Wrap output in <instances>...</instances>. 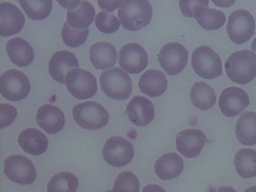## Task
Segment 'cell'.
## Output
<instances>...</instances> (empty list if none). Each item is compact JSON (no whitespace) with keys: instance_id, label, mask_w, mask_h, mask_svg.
Returning <instances> with one entry per match:
<instances>
[{"instance_id":"24","label":"cell","mask_w":256,"mask_h":192,"mask_svg":"<svg viewBox=\"0 0 256 192\" xmlns=\"http://www.w3.org/2000/svg\"><path fill=\"white\" fill-rule=\"evenodd\" d=\"M138 88L146 96L158 97L166 92L168 80L161 70H146L140 78Z\"/></svg>"},{"instance_id":"32","label":"cell","mask_w":256,"mask_h":192,"mask_svg":"<svg viewBox=\"0 0 256 192\" xmlns=\"http://www.w3.org/2000/svg\"><path fill=\"white\" fill-rule=\"evenodd\" d=\"M112 192H140V182L130 172L120 173L114 182Z\"/></svg>"},{"instance_id":"33","label":"cell","mask_w":256,"mask_h":192,"mask_svg":"<svg viewBox=\"0 0 256 192\" xmlns=\"http://www.w3.org/2000/svg\"><path fill=\"white\" fill-rule=\"evenodd\" d=\"M96 26L102 33L112 34L118 30L120 22L113 13L102 10L96 14Z\"/></svg>"},{"instance_id":"23","label":"cell","mask_w":256,"mask_h":192,"mask_svg":"<svg viewBox=\"0 0 256 192\" xmlns=\"http://www.w3.org/2000/svg\"><path fill=\"white\" fill-rule=\"evenodd\" d=\"M6 50L10 60L17 66H29L34 60L33 48L29 42L20 37L9 40L6 44Z\"/></svg>"},{"instance_id":"29","label":"cell","mask_w":256,"mask_h":192,"mask_svg":"<svg viewBox=\"0 0 256 192\" xmlns=\"http://www.w3.org/2000/svg\"><path fill=\"white\" fill-rule=\"evenodd\" d=\"M78 180L70 172H60L48 184V192H76Z\"/></svg>"},{"instance_id":"35","label":"cell","mask_w":256,"mask_h":192,"mask_svg":"<svg viewBox=\"0 0 256 192\" xmlns=\"http://www.w3.org/2000/svg\"><path fill=\"white\" fill-rule=\"evenodd\" d=\"M98 4L100 8H102V9H105V10H108V12H109L116 10L118 6L120 8V6L122 5V2L121 0H120V1L98 0Z\"/></svg>"},{"instance_id":"14","label":"cell","mask_w":256,"mask_h":192,"mask_svg":"<svg viewBox=\"0 0 256 192\" xmlns=\"http://www.w3.org/2000/svg\"><path fill=\"white\" fill-rule=\"evenodd\" d=\"M208 142L206 134L198 129H186L176 136L177 150L186 158H196L200 156L204 144Z\"/></svg>"},{"instance_id":"19","label":"cell","mask_w":256,"mask_h":192,"mask_svg":"<svg viewBox=\"0 0 256 192\" xmlns=\"http://www.w3.org/2000/svg\"><path fill=\"white\" fill-rule=\"evenodd\" d=\"M209 1L198 0L193 10V16L204 29L214 30L224 26L226 16L222 10L208 8Z\"/></svg>"},{"instance_id":"26","label":"cell","mask_w":256,"mask_h":192,"mask_svg":"<svg viewBox=\"0 0 256 192\" xmlns=\"http://www.w3.org/2000/svg\"><path fill=\"white\" fill-rule=\"evenodd\" d=\"M96 16L94 6L88 1H80L74 10H68L66 22L72 28L78 30L88 28L93 22Z\"/></svg>"},{"instance_id":"40","label":"cell","mask_w":256,"mask_h":192,"mask_svg":"<svg viewBox=\"0 0 256 192\" xmlns=\"http://www.w3.org/2000/svg\"><path fill=\"white\" fill-rule=\"evenodd\" d=\"M244 192H256V186H252V188H248Z\"/></svg>"},{"instance_id":"2","label":"cell","mask_w":256,"mask_h":192,"mask_svg":"<svg viewBox=\"0 0 256 192\" xmlns=\"http://www.w3.org/2000/svg\"><path fill=\"white\" fill-rule=\"evenodd\" d=\"M118 16L125 29L136 32L150 22L152 6L148 0H125L118 9Z\"/></svg>"},{"instance_id":"18","label":"cell","mask_w":256,"mask_h":192,"mask_svg":"<svg viewBox=\"0 0 256 192\" xmlns=\"http://www.w3.org/2000/svg\"><path fill=\"white\" fill-rule=\"evenodd\" d=\"M36 121L40 128L48 134H57L64 129L65 116L60 108L46 104L38 108Z\"/></svg>"},{"instance_id":"9","label":"cell","mask_w":256,"mask_h":192,"mask_svg":"<svg viewBox=\"0 0 256 192\" xmlns=\"http://www.w3.org/2000/svg\"><path fill=\"white\" fill-rule=\"evenodd\" d=\"M65 84L70 94L78 100L92 98L98 89L96 77L88 70L80 68L66 74Z\"/></svg>"},{"instance_id":"3","label":"cell","mask_w":256,"mask_h":192,"mask_svg":"<svg viewBox=\"0 0 256 192\" xmlns=\"http://www.w3.org/2000/svg\"><path fill=\"white\" fill-rule=\"evenodd\" d=\"M100 84L104 94L112 100H126L132 94V78L120 68L102 72L100 76Z\"/></svg>"},{"instance_id":"17","label":"cell","mask_w":256,"mask_h":192,"mask_svg":"<svg viewBox=\"0 0 256 192\" xmlns=\"http://www.w3.org/2000/svg\"><path fill=\"white\" fill-rule=\"evenodd\" d=\"M78 68V61L73 53L68 50H60L54 53L49 61V74L53 80L64 84L66 74Z\"/></svg>"},{"instance_id":"21","label":"cell","mask_w":256,"mask_h":192,"mask_svg":"<svg viewBox=\"0 0 256 192\" xmlns=\"http://www.w3.org/2000/svg\"><path fill=\"white\" fill-rule=\"evenodd\" d=\"M117 52L110 42H98L90 48V60L98 70L112 68L117 62Z\"/></svg>"},{"instance_id":"39","label":"cell","mask_w":256,"mask_h":192,"mask_svg":"<svg viewBox=\"0 0 256 192\" xmlns=\"http://www.w3.org/2000/svg\"><path fill=\"white\" fill-rule=\"evenodd\" d=\"M213 2L217 4L218 6H229L230 5H232V4H234V1L233 2H228V1H222L221 2H218L217 1H213Z\"/></svg>"},{"instance_id":"15","label":"cell","mask_w":256,"mask_h":192,"mask_svg":"<svg viewBox=\"0 0 256 192\" xmlns=\"http://www.w3.org/2000/svg\"><path fill=\"white\" fill-rule=\"evenodd\" d=\"M25 24V16L14 4H0V34L4 37L17 34Z\"/></svg>"},{"instance_id":"25","label":"cell","mask_w":256,"mask_h":192,"mask_svg":"<svg viewBox=\"0 0 256 192\" xmlns=\"http://www.w3.org/2000/svg\"><path fill=\"white\" fill-rule=\"evenodd\" d=\"M236 138L245 146L256 144V113L245 112L238 118L236 126Z\"/></svg>"},{"instance_id":"8","label":"cell","mask_w":256,"mask_h":192,"mask_svg":"<svg viewBox=\"0 0 256 192\" xmlns=\"http://www.w3.org/2000/svg\"><path fill=\"white\" fill-rule=\"evenodd\" d=\"M1 94L4 98L17 102L26 98L30 93V84L28 77L20 70H6L0 77Z\"/></svg>"},{"instance_id":"27","label":"cell","mask_w":256,"mask_h":192,"mask_svg":"<svg viewBox=\"0 0 256 192\" xmlns=\"http://www.w3.org/2000/svg\"><path fill=\"white\" fill-rule=\"evenodd\" d=\"M190 97L192 104L200 110H209L216 102V93L213 88L204 82H196L193 84Z\"/></svg>"},{"instance_id":"37","label":"cell","mask_w":256,"mask_h":192,"mask_svg":"<svg viewBox=\"0 0 256 192\" xmlns=\"http://www.w3.org/2000/svg\"><path fill=\"white\" fill-rule=\"evenodd\" d=\"M142 192H166L164 188L156 185V184H150L148 186H145L142 189Z\"/></svg>"},{"instance_id":"12","label":"cell","mask_w":256,"mask_h":192,"mask_svg":"<svg viewBox=\"0 0 256 192\" xmlns=\"http://www.w3.org/2000/svg\"><path fill=\"white\" fill-rule=\"evenodd\" d=\"M118 64L128 73L140 74L148 66V54L141 45L130 42L120 49Z\"/></svg>"},{"instance_id":"20","label":"cell","mask_w":256,"mask_h":192,"mask_svg":"<svg viewBox=\"0 0 256 192\" xmlns=\"http://www.w3.org/2000/svg\"><path fill=\"white\" fill-rule=\"evenodd\" d=\"M18 142L24 152L32 156L44 154L48 148L46 136L34 128H28L22 130L18 136Z\"/></svg>"},{"instance_id":"10","label":"cell","mask_w":256,"mask_h":192,"mask_svg":"<svg viewBox=\"0 0 256 192\" xmlns=\"http://www.w3.org/2000/svg\"><path fill=\"white\" fill-rule=\"evenodd\" d=\"M4 173L10 181L20 185H30L37 176L32 161L18 154L9 156L4 160Z\"/></svg>"},{"instance_id":"7","label":"cell","mask_w":256,"mask_h":192,"mask_svg":"<svg viewBox=\"0 0 256 192\" xmlns=\"http://www.w3.org/2000/svg\"><path fill=\"white\" fill-rule=\"evenodd\" d=\"M102 153L104 160L109 165L122 168L130 164L134 157V146L124 137L114 136L106 140Z\"/></svg>"},{"instance_id":"11","label":"cell","mask_w":256,"mask_h":192,"mask_svg":"<svg viewBox=\"0 0 256 192\" xmlns=\"http://www.w3.org/2000/svg\"><path fill=\"white\" fill-rule=\"evenodd\" d=\"M158 60L166 74L176 76L182 72L186 66L188 52L182 44L170 42L160 49Z\"/></svg>"},{"instance_id":"1","label":"cell","mask_w":256,"mask_h":192,"mask_svg":"<svg viewBox=\"0 0 256 192\" xmlns=\"http://www.w3.org/2000/svg\"><path fill=\"white\" fill-rule=\"evenodd\" d=\"M226 76L240 85L252 82L256 77V54L249 50L236 52L225 62Z\"/></svg>"},{"instance_id":"31","label":"cell","mask_w":256,"mask_h":192,"mask_svg":"<svg viewBox=\"0 0 256 192\" xmlns=\"http://www.w3.org/2000/svg\"><path fill=\"white\" fill-rule=\"evenodd\" d=\"M88 34H89L88 28H85L82 30L74 29V28H72L68 24V22L64 24L62 32H61V36H62L64 44L70 48H78V46H81L82 44L86 42Z\"/></svg>"},{"instance_id":"30","label":"cell","mask_w":256,"mask_h":192,"mask_svg":"<svg viewBox=\"0 0 256 192\" xmlns=\"http://www.w3.org/2000/svg\"><path fill=\"white\" fill-rule=\"evenodd\" d=\"M20 6L25 10L28 18L33 20H45L50 14V0H20Z\"/></svg>"},{"instance_id":"6","label":"cell","mask_w":256,"mask_h":192,"mask_svg":"<svg viewBox=\"0 0 256 192\" xmlns=\"http://www.w3.org/2000/svg\"><path fill=\"white\" fill-rule=\"evenodd\" d=\"M254 30L256 21L248 10L240 9L232 12L229 16L226 32L234 44L240 45L248 42L254 36Z\"/></svg>"},{"instance_id":"13","label":"cell","mask_w":256,"mask_h":192,"mask_svg":"<svg viewBox=\"0 0 256 192\" xmlns=\"http://www.w3.org/2000/svg\"><path fill=\"white\" fill-rule=\"evenodd\" d=\"M250 98L248 93L241 88L230 86L222 90L220 94L218 106L224 116L236 117L248 108Z\"/></svg>"},{"instance_id":"28","label":"cell","mask_w":256,"mask_h":192,"mask_svg":"<svg viewBox=\"0 0 256 192\" xmlns=\"http://www.w3.org/2000/svg\"><path fill=\"white\" fill-rule=\"evenodd\" d=\"M234 166L240 177L254 178L256 176V152L250 148H244L234 156Z\"/></svg>"},{"instance_id":"22","label":"cell","mask_w":256,"mask_h":192,"mask_svg":"<svg viewBox=\"0 0 256 192\" xmlns=\"http://www.w3.org/2000/svg\"><path fill=\"white\" fill-rule=\"evenodd\" d=\"M184 168V160L176 153L162 154L154 164V172L162 180L177 178L182 173Z\"/></svg>"},{"instance_id":"4","label":"cell","mask_w":256,"mask_h":192,"mask_svg":"<svg viewBox=\"0 0 256 192\" xmlns=\"http://www.w3.org/2000/svg\"><path fill=\"white\" fill-rule=\"evenodd\" d=\"M73 118L78 126L86 130H97L106 126L109 113L98 102H85L77 104L72 110Z\"/></svg>"},{"instance_id":"42","label":"cell","mask_w":256,"mask_h":192,"mask_svg":"<svg viewBox=\"0 0 256 192\" xmlns=\"http://www.w3.org/2000/svg\"><path fill=\"white\" fill-rule=\"evenodd\" d=\"M112 192V190H108V192Z\"/></svg>"},{"instance_id":"16","label":"cell","mask_w":256,"mask_h":192,"mask_svg":"<svg viewBox=\"0 0 256 192\" xmlns=\"http://www.w3.org/2000/svg\"><path fill=\"white\" fill-rule=\"evenodd\" d=\"M128 118L136 126H148L154 120V105L144 96H134L126 106Z\"/></svg>"},{"instance_id":"41","label":"cell","mask_w":256,"mask_h":192,"mask_svg":"<svg viewBox=\"0 0 256 192\" xmlns=\"http://www.w3.org/2000/svg\"><path fill=\"white\" fill-rule=\"evenodd\" d=\"M252 49L253 52H256V38H254V41L252 42Z\"/></svg>"},{"instance_id":"34","label":"cell","mask_w":256,"mask_h":192,"mask_svg":"<svg viewBox=\"0 0 256 192\" xmlns=\"http://www.w3.org/2000/svg\"><path fill=\"white\" fill-rule=\"evenodd\" d=\"M0 128H4L14 122L17 117V110L10 104H1L0 106Z\"/></svg>"},{"instance_id":"5","label":"cell","mask_w":256,"mask_h":192,"mask_svg":"<svg viewBox=\"0 0 256 192\" xmlns=\"http://www.w3.org/2000/svg\"><path fill=\"white\" fill-rule=\"evenodd\" d=\"M192 64L196 74L206 80H213L222 74L220 56L208 46L196 48L192 53Z\"/></svg>"},{"instance_id":"38","label":"cell","mask_w":256,"mask_h":192,"mask_svg":"<svg viewBox=\"0 0 256 192\" xmlns=\"http://www.w3.org/2000/svg\"><path fill=\"white\" fill-rule=\"evenodd\" d=\"M237 192L234 190V188L232 186H224L218 188V192Z\"/></svg>"},{"instance_id":"36","label":"cell","mask_w":256,"mask_h":192,"mask_svg":"<svg viewBox=\"0 0 256 192\" xmlns=\"http://www.w3.org/2000/svg\"><path fill=\"white\" fill-rule=\"evenodd\" d=\"M58 4H61L64 8H68V10H73L74 8H77L80 5V1H58Z\"/></svg>"}]
</instances>
